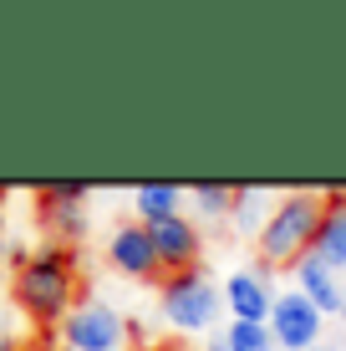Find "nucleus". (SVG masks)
Returning <instances> with one entry per match:
<instances>
[{
  "label": "nucleus",
  "instance_id": "aec40b11",
  "mask_svg": "<svg viewBox=\"0 0 346 351\" xmlns=\"http://www.w3.org/2000/svg\"><path fill=\"white\" fill-rule=\"evenodd\" d=\"M133 351H153V346H133Z\"/></svg>",
  "mask_w": 346,
  "mask_h": 351
},
{
  "label": "nucleus",
  "instance_id": "412c9836",
  "mask_svg": "<svg viewBox=\"0 0 346 351\" xmlns=\"http://www.w3.org/2000/svg\"><path fill=\"white\" fill-rule=\"evenodd\" d=\"M341 321H346V306H341Z\"/></svg>",
  "mask_w": 346,
  "mask_h": 351
},
{
  "label": "nucleus",
  "instance_id": "f03ea898",
  "mask_svg": "<svg viewBox=\"0 0 346 351\" xmlns=\"http://www.w3.org/2000/svg\"><path fill=\"white\" fill-rule=\"evenodd\" d=\"M321 219H326V199L321 193H306V189L285 193L275 209L265 214V229H260V260H265V270H285V265L295 270L316 250Z\"/></svg>",
  "mask_w": 346,
  "mask_h": 351
},
{
  "label": "nucleus",
  "instance_id": "ddd939ff",
  "mask_svg": "<svg viewBox=\"0 0 346 351\" xmlns=\"http://www.w3.org/2000/svg\"><path fill=\"white\" fill-rule=\"evenodd\" d=\"M188 199H194V209H199V219H224V214H234V204H240V189L234 184H194L188 189Z\"/></svg>",
  "mask_w": 346,
  "mask_h": 351
},
{
  "label": "nucleus",
  "instance_id": "39448f33",
  "mask_svg": "<svg viewBox=\"0 0 346 351\" xmlns=\"http://www.w3.org/2000/svg\"><path fill=\"white\" fill-rule=\"evenodd\" d=\"M321 321L326 316L301 290H285V295H275V311H270V336H275L280 351H316L321 346Z\"/></svg>",
  "mask_w": 346,
  "mask_h": 351
},
{
  "label": "nucleus",
  "instance_id": "0eeeda50",
  "mask_svg": "<svg viewBox=\"0 0 346 351\" xmlns=\"http://www.w3.org/2000/svg\"><path fill=\"white\" fill-rule=\"evenodd\" d=\"M153 229V245H158L163 275H184V270H204V234L188 214H173V219L148 224Z\"/></svg>",
  "mask_w": 346,
  "mask_h": 351
},
{
  "label": "nucleus",
  "instance_id": "f3484780",
  "mask_svg": "<svg viewBox=\"0 0 346 351\" xmlns=\"http://www.w3.org/2000/svg\"><path fill=\"white\" fill-rule=\"evenodd\" d=\"M316 351H346V346H326V341H321V346H316Z\"/></svg>",
  "mask_w": 346,
  "mask_h": 351
},
{
  "label": "nucleus",
  "instance_id": "4468645a",
  "mask_svg": "<svg viewBox=\"0 0 346 351\" xmlns=\"http://www.w3.org/2000/svg\"><path fill=\"white\" fill-rule=\"evenodd\" d=\"M224 346H230V351H275V336H270V326L230 321V331H224Z\"/></svg>",
  "mask_w": 346,
  "mask_h": 351
},
{
  "label": "nucleus",
  "instance_id": "9d476101",
  "mask_svg": "<svg viewBox=\"0 0 346 351\" xmlns=\"http://www.w3.org/2000/svg\"><path fill=\"white\" fill-rule=\"evenodd\" d=\"M295 280H301V295L311 300L321 316H341L346 290H341V280H336V270H331L321 255H306L301 265H295Z\"/></svg>",
  "mask_w": 346,
  "mask_h": 351
},
{
  "label": "nucleus",
  "instance_id": "9b49d317",
  "mask_svg": "<svg viewBox=\"0 0 346 351\" xmlns=\"http://www.w3.org/2000/svg\"><path fill=\"white\" fill-rule=\"evenodd\" d=\"M178 199H184V189H178V184H138L133 189V209H138L143 224H158V219L184 214V209H178Z\"/></svg>",
  "mask_w": 346,
  "mask_h": 351
},
{
  "label": "nucleus",
  "instance_id": "7ed1b4c3",
  "mask_svg": "<svg viewBox=\"0 0 346 351\" xmlns=\"http://www.w3.org/2000/svg\"><path fill=\"white\" fill-rule=\"evenodd\" d=\"M163 316L178 331H209L224 311V285H214L204 270H184V275H163V295H158Z\"/></svg>",
  "mask_w": 346,
  "mask_h": 351
},
{
  "label": "nucleus",
  "instance_id": "dca6fc26",
  "mask_svg": "<svg viewBox=\"0 0 346 351\" xmlns=\"http://www.w3.org/2000/svg\"><path fill=\"white\" fill-rule=\"evenodd\" d=\"M92 184H36V204H87Z\"/></svg>",
  "mask_w": 346,
  "mask_h": 351
},
{
  "label": "nucleus",
  "instance_id": "1a4fd4ad",
  "mask_svg": "<svg viewBox=\"0 0 346 351\" xmlns=\"http://www.w3.org/2000/svg\"><path fill=\"white\" fill-rule=\"evenodd\" d=\"M321 199H326V219H321V239H316L311 255H321L341 275L346 270V184H326Z\"/></svg>",
  "mask_w": 346,
  "mask_h": 351
},
{
  "label": "nucleus",
  "instance_id": "20e7f679",
  "mask_svg": "<svg viewBox=\"0 0 346 351\" xmlns=\"http://www.w3.org/2000/svg\"><path fill=\"white\" fill-rule=\"evenodd\" d=\"M66 351H117L127 341V321L102 300H77V311L62 321Z\"/></svg>",
  "mask_w": 346,
  "mask_h": 351
},
{
  "label": "nucleus",
  "instance_id": "f8f14e48",
  "mask_svg": "<svg viewBox=\"0 0 346 351\" xmlns=\"http://www.w3.org/2000/svg\"><path fill=\"white\" fill-rule=\"evenodd\" d=\"M41 219L56 234V245H82V234H87V209L82 204H41Z\"/></svg>",
  "mask_w": 346,
  "mask_h": 351
},
{
  "label": "nucleus",
  "instance_id": "423d86ee",
  "mask_svg": "<svg viewBox=\"0 0 346 351\" xmlns=\"http://www.w3.org/2000/svg\"><path fill=\"white\" fill-rule=\"evenodd\" d=\"M107 265L127 280H153L163 275V260H158V245H153V229L133 219V224H117L112 239H107Z\"/></svg>",
  "mask_w": 346,
  "mask_h": 351
},
{
  "label": "nucleus",
  "instance_id": "f257e3e1",
  "mask_svg": "<svg viewBox=\"0 0 346 351\" xmlns=\"http://www.w3.org/2000/svg\"><path fill=\"white\" fill-rule=\"evenodd\" d=\"M77 270H82V250L77 245H56L46 239L41 250H31V260L16 270V300L36 326H62L77 311Z\"/></svg>",
  "mask_w": 346,
  "mask_h": 351
},
{
  "label": "nucleus",
  "instance_id": "2eb2a0df",
  "mask_svg": "<svg viewBox=\"0 0 346 351\" xmlns=\"http://www.w3.org/2000/svg\"><path fill=\"white\" fill-rule=\"evenodd\" d=\"M260 184H240V204H234V224L240 229H255V239H260V229H265V219H260Z\"/></svg>",
  "mask_w": 346,
  "mask_h": 351
},
{
  "label": "nucleus",
  "instance_id": "6e6552de",
  "mask_svg": "<svg viewBox=\"0 0 346 351\" xmlns=\"http://www.w3.org/2000/svg\"><path fill=\"white\" fill-rule=\"evenodd\" d=\"M224 306H230L234 321H255V326H270V311H275V295H270V280L265 270H234L224 280Z\"/></svg>",
  "mask_w": 346,
  "mask_h": 351
},
{
  "label": "nucleus",
  "instance_id": "a211bd4d",
  "mask_svg": "<svg viewBox=\"0 0 346 351\" xmlns=\"http://www.w3.org/2000/svg\"><path fill=\"white\" fill-rule=\"evenodd\" d=\"M5 193H10V184H0V204H5Z\"/></svg>",
  "mask_w": 346,
  "mask_h": 351
},
{
  "label": "nucleus",
  "instance_id": "6ab92c4d",
  "mask_svg": "<svg viewBox=\"0 0 346 351\" xmlns=\"http://www.w3.org/2000/svg\"><path fill=\"white\" fill-rule=\"evenodd\" d=\"M0 351H16V346H10V341H0Z\"/></svg>",
  "mask_w": 346,
  "mask_h": 351
}]
</instances>
